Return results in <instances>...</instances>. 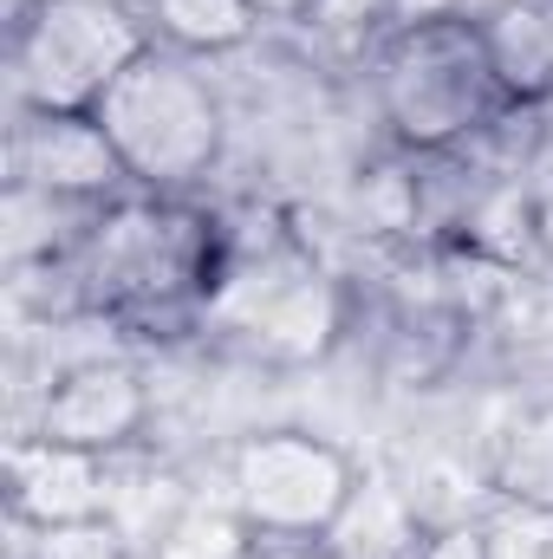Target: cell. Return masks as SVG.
Listing matches in <instances>:
<instances>
[{"mask_svg": "<svg viewBox=\"0 0 553 559\" xmlns=\"http://www.w3.org/2000/svg\"><path fill=\"white\" fill-rule=\"evenodd\" d=\"M196 332L248 365L299 371L339 352V338L352 332V293L293 228L222 222V267Z\"/></svg>", "mask_w": 553, "mask_h": 559, "instance_id": "6da1fadb", "label": "cell"}, {"mask_svg": "<svg viewBox=\"0 0 553 559\" xmlns=\"http://www.w3.org/2000/svg\"><path fill=\"white\" fill-rule=\"evenodd\" d=\"M365 79L385 138L404 156H462L515 111L475 7H423L391 20L372 39Z\"/></svg>", "mask_w": 553, "mask_h": 559, "instance_id": "7a4b0ae2", "label": "cell"}, {"mask_svg": "<svg viewBox=\"0 0 553 559\" xmlns=\"http://www.w3.org/2000/svg\"><path fill=\"white\" fill-rule=\"evenodd\" d=\"M222 267V215L189 195L131 189L105 202L72 254L79 306L118 325H176L202 319V299Z\"/></svg>", "mask_w": 553, "mask_h": 559, "instance_id": "3957f363", "label": "cell"}, {"mask_svg": "<svg viewBox=\"0 0 553 559\" xmlns=\"http://www.w3.org/2000/svg\"><path fill=\"white\" fill-rule=\"evenodd\" d=\"M92 118L111 138L131 189H150V195H196L228 150L222 92L209 85L202 59H183L169 46H150L98 98Z\"/></svg>", "mask_w": 553, "mask_h": 559, "instance_id": "277c9868", "label": "cell"}, {"mask_svg": "<svg viewBox=\"0 0 553 559\" xmlns=\"http://www.w3.org/2000/svg\"><path fill=\"white\" fill-rule=\"evenodd\" d=\"M358 488H365L358 455L299 423L248 429L228 449V475H222V495L261 540H332Z\"/></svg>", "mask_w": 553, "mask_h": 559, "instance_id": "5b68a950", "label": "cell"}, {"mask_svg": "<svg viewBox=\"0 0 553 559\" xmlns=\"http://www.w3.org/2000/svg\"><path fill=\"white\" fill-rule=\"evenodd\" d=\"M150 46L156 39L131 0H46L20 33H7L13 111H98Z\"/></svg>", "mask_w": 553, "mask_h": 559, "instance_id": "8992f818", "label": "cell"}, {"mask_svg": "<svg viewBox=\"0 0 553 559\" xmlns=\"http://www.w3.org/2000/svg\"><path fill=\"white\" fill-rule=\"evenodd\" d=\"M150 378L138 358H72L46 378L33 404V436L85 449V455H125L150 436Z\"/></svg>", "mask_w": 553, "mask_h": 559, "instance_id": "52a82bcc", "label": "cell"}, {"mask_svg": "<svg viewBox=\"0 0 553 559\" xmlns=\"http://www.w3.org/2000/svg\"><path fill=\"white\" fill-rule=\"evenodd\" d=\"M7 189H33L52 202L105 209L131 195V176L92 111H13L7 131Z\"/></svg>", "mask_w": 553, "mask_h": 559, "instance_id": "ba28073f", "label": "cell"}, {"mask_svg": "<svg viewBox=\"0 0 553 559\" xmlns=\"http://www.w3.org/2000/svg\"><path fill=\"white\" fill-rule=\"evenodd\" d=\"M7 514L20 534L111 514V455H85L20 429L7 442Z\"/></svg>", "mask_w": 553, "mask_h": 559, "instance_id": "9c48e42d", "label": "cell"}, {"mask_svg": "<svg viewBox=\"0 0 553 559\" xmlns=\"http://www.w3.org/2000/svg\"><path fill=\"white\" fill-rule=\"evenodd\" d=\"M475 20L508 105L515 111L553 105V0H482Z\"/></svg>", "mask_w": 553, "mask_h": 559, "instance_id": "30bf717a", "label": "cell"}, {"mask_svg": "<svg viewBox=\"0 0 553 559\" xmlns=\"http://www.w3.org/2000/svg\"><path fill=\"white\" fill-rule=\"evenodd\" d=\"M131 7L150 26V39L183 59H222L261 33V13L248 0H131Z\"/></svg>", "mask_w": 553, "mask_h": 559, "instance_id": "8fae6325", "label": "cell"}, {"mask_svg": "<svg viewBox=\"0 0 553 559\" xmlns=\"http://www.w3.org/2000/svg\"><path fill=\"white\" fill-rule=\"evenodd\" d=\"M489 481H495L502 501H515L528 514H553V397L548 404H528L495 436Z\"/></svg>", "mask_w": 553, "mask_h": 559, "instance_id": "7c38bea8", "label": "cell"}, {"mask_svg": "<svg viewBox=\"0 0 553 559\" xmlns=\"http://www.w3.org/2000/svg\"><path fill=\"white\" fill-rule=\"evenodd\" d=\"M423 521H416V508L391 488V481H372L365 475V488H358V501H352V514H345V527L332 534V547L345 559H411L423 547Z\"/></svg>", "mask_w": 553, "mask_h": 559, "instance_id": "4fadbf2b", "label": "cell"}, {"mask_svg": "<svg viewBox=\"0 0 553 559\" xmlns=\"http://www.w3.org/2000/svg\"><path fill=\"white\" fill-rule=\"evenodd\" d=\"M261 547V534L235 514V501H189L183 514L163 521V534L150 540V559H248Z\"/></svg>", "mask_w": 553, "mask_h": 559, "instance_id": "5bb4252c", "label": "cell"}, {"mask_svg": "<svg viewBox=\"0 0 553 559\" xmlns=\"http://www.w3.org/2000/svg\"><path fill=\"white\" fill-rule=\"evenodd\" d=\"M26 559H150V547L118 527V514H98V521H66V527L26 534Z\"/></svg>", "mask_w": 553, "mask_h": 559, "instance_id": "9a60e30c", "label": "cell"}, {"mask_svg": "<svg viewBox=\"0 0 553 559\" xmlns=\"http://www.w3.org/2000/svg\"><path fill=\"white\" fill-rule=\"evenodd\" d=\"M411 559H502L495 554V534L482 521H443L423 534V547Z\"/></svg>", "mask_w": 553, "mask_h": 559, "instance_id": "2e32d148", "label": "cell"}, {"mask_svg": "<svg viewBox=\"0 0 553 559\" xmlns=\"http://www.w3.org/2000/svg\"><path fill=\"white\" fill-rule=\"evenodd\" d=\"M248 559H345L332 540H261Z\"/></svg>", "mask_w": 553, "mask_h": 559, "instance_id": "e0dca14e", "label": "cell"}, {"mask_svg": "<svg viewBox=\"0 0 553 559\" xmlns=\"http://www.w3.org/2000/svg\"><path fill=\"white\" fill-rule=\"evenodd\" d=\"M248 7L261 13V26H306L319 0H248Z\"/></svg>", "mask_w": 553, "mask_h": 559, "instance_id": "ac0fdd59", "label": "cell"}, {"mask_svg": "<svg viewBox=\"0 0 553 559\" xmlns=\"http://www.w3.org/2000/svg\"><path fill=\"white\" fill-rule=\"evenodd\" d=\"M534 248L553 261V195L548 202H534Z\"/></svg>", "mask_w": 553, "mask_h": 559, "instance_id": "d6986e66", "label": "cell"}, {"mask_svg": "<svg viewBox=\"0 0 553 559\" xmlns=\"http://www.w3.org/2000/svg\"><path fill=\"white\" fill-rule=\"evenodd\" d=\"M39 7H46V0H0V20H7V33H20V26L39 13Z\"/></svg>", "mask_w": 553, "mask_h": 559, "instance_id": "ffe728a7", "label": "cell"}]
</instances>
